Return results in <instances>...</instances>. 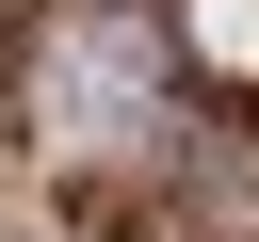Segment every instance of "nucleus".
Listing matches in <instances>:
<instances>
[{
    "instance_id": "1",
    "label": "nucleus",
    "mask_w": 259,
    "mask_h": 242,
    "mask_svg": "<svg viewBox=\"0 0 259 242\" xmlns=\"http://www.w3.org/2000/svg\"><path fill=\"white\" fill-rule=\"evenodd\" d=\"M0 129L81 242H259V0H0Z\"/></svg>"
}]
</instances>
